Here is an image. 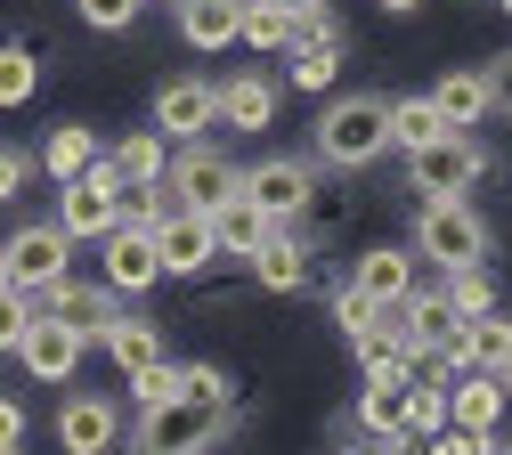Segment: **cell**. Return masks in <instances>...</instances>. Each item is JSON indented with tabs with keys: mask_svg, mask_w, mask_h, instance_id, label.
I'll use <instances>...</instances> for the list:
<instances>
[{
	"mask_svg": "<svg viewBox=\"0 0 512 455\" xmlns=\"http://www.w3.org/2000/svg\"><path fill=\"white\" fill-rule=\"evenodd\" d=\"M391 155V98H374V90H350L334 98L326 114H317V163H334V171H366Z\"/></svg>",
	"mask_w": 512,
	"mask_h": 455,
	"instance_id": "obj_1",
	"label": "cell"
},
{
	"mask_svg": "<svg viewBox=\"0 0 512 455\" xmlns=\"http://www.w3.org/2000/svg\"><path fill=\"white\" fill-rule=\"evenodd\" d=\"M407 179H415V195H423V204L472 195V187L488 179V147L472 139V130H439L431 147H415V155H407Z\"/></svg>",
	"mask_w": 512,
	"mask_h": 455,
	"instance_id": "obj_2",
	"label": "cell"
},
{
	"mask_svg": "<svg viewBox=\"0 0 512 455\" xmlns=\"http://www.w3.org/2000/svg\"><path fill=\"white\" fill-rule=\"evenodd\" d=\"M415 260H439V269L488 260V220H480V204H472V195L423 204V220H415Z\"/></svg>",
	"mask_w": 512,
	"mask_h": 455,
	"instance_id": "obj_3",
	"label": "cell"
},
{
	"mask_svg": "<svg viewBox=\"0 0 512 455\" xmlns=\"http://www.w3.org/2000/svg\"><path fill=\"white\" fill-rule=\"evenodd\" d=\"M0 269H9L17 293H41V285H57V277L74 269V236L57 228V220H17V236L0 244Z\"/></svg>",
	"mask_w": 512,
	"mask_h": 455,
	"instance_id": "obj_4",
	"label": "cell"
},
{
	"mask_svg": "<svg viewBox=\"0 0 512 455\" xmlns=\"http://www.w3.org/2000/svg\"><path fill=\"white\" fill-rule=\"evenodd\" d=\"M236 179H244V171H236L212 139H187V147L171 155V171H163V187H171V204H179V212H212V204H228Z\"/></svg>",
	"mask_w": 512,
	"mask_h": 455,
	"instance_id": "obj_5",
	"label": "cell"
},
{
	"mask_svg": "<svg viewBox=\"0 0 512 455\" xmlns=\"http://www.w3.org/2000/svg\"><path fill=\"white\" fill-rule=\"evenodd\" d=\"M220 431H228V407H204V399H171V407L139 415V455H204Z\"/></svg>",
	"mask_w": 512,
	"mask_h": 455,
	"instance_id": "obj_6",
	"label": "cell"
},
{
	"mask_svg": "<svg viewBox=\"0 0 512 455\" xmlns=\"http://www.w3.org/2000/svg\"><path fill=\"white\" fill-rule=\"evenodd\" d=\"M98 260H106V285L114 293H155L163 285V260H155V228H131V220H114L106 236H98Z\"/></svg>",
	"mask_w": 512,
	"mask_h": 455,
	"instance_id": "obj_7",
	"label": "cell"
},
{
	"mask_svg": "<svg viewBox=\"0 0 512 455\" xmlns=\"http://www.w3.org/2000/svg\"><path fill=\"white\" fill-rule=\"evenodd\" d=\"M155 130L163 139H212L220 130V82H196V74H179V82H163L155 90Z\"/></svg>",
	"mask_w": 512,
	"mask_h": 455,
	"instance_id": "obj_8",
	"label": "cell"
},
{
	"mask_svg": "<svg viewBox=\"0 0 512 455\" xmlns=\"http://www.w3.org/2000/svg\"><path fill=\"white\" fill-rule=\"evenodd\" d=\"M114 301H122V293H114L106 277H98V285H82L74 269L57 277V285H41V293H33V309H41V317H66V325H74L82 342H98L106 325H114Z\"/></svg>",
	"mask_w": 512,
	"mask_h": 455,
	"instance_id": "obj_9",
	"label": "cell"
},
{
	"mask_svg": "<svg viewBox=\"0 0 512 455\" xmlns=\"http://www.w3.org/2000/svg\"><path fill=\"white\" fill-rule=\"evenodd\" d=\"M236 195H252L269 220H301V212H309V195H317V179H309V163L269 155V163H252V171L236 179Z\"/></svg>",
	"mask_w": 512,
	"mask_h": 455,
	"instance_id": "obj_10",
	"label": "cell"
},
{
	"mask_svg": "<svg viewBox=\"0 0 512 455\" xmlns=\"http://www.w3.org/2000/svg\"><path fill=\"white\" fill-rule=\"evenodd\" d=\"M17 366H25L33 382H74V374H82V334H74L66 317H41V309H33L25 342H17Z\"/></svg>",
	"mask_w": 512,
	"mask_h": 455,
	"instance_id": "obj_11",
	"label": "cell"
},
{
	"mask_svg": "<svg viewBox=\"0 0 512 455\" xmlns=\"http://www.w3.org/2000/svg\"><path fill=\"white\" fill-rule=\"evenodd\" d=\"M155 260H163V277H196V269H212L220 260V244H212V212H163V228H155Z\"/></svg>",
	"mask_w": 512,
	"mask_h": 455,
	"instance_id": "obj_12",
	"label": "cell"
},
{
	"mask_svg": "<svg viewBox=\"0 0 512 455\" xmlns=\"http://www.w3.org/2000/svg\"><path fill=\"white\" fill-rule=\"evenodd\" d=\"M391 325H399V342H407V358H423V350H447L464 334V317L447 309V293L439 285H415L399 309H391Z\"/></svg>",
	"mask_w": 512,
	"mask_h": 455,
	"instance_id": "obj_13",
	"label": "cell"
},
{
	"mask_svg": "<svg viewBox=\"0 0 512 455\" xmlns=\"http://www.w3.org/2000/svg\"><path fill=\"white\" fill-rule=\"evenodd\" d=\"M407 366H374L358 382V431L366 439H407Z\"/></svg>",
	"mask_w": 512,
	"mask_h": 455,
	"instance_id": "obj_14",
	"label": "cell"
},
{
	"mask_svg": "<svg viewBox=\"0 0 512 455\" xmlns=\"http://www.w3.org/2000/svg\"><path fill=\"white\" fill-rule=\"evenodd\" d=\"M57 439H66V455H114V439H122L114 399H98V390H74V399L57 407Z\"/></svg>",
	"mask_w": 512,
	"mask_h": 455,
	"instance_id": "obj_15",
	"label": "cell"
},
{
	"mask_svg": "<svg viewBox=\"0 0 512 455\" xmlns=\"http://www.w3.org/2000/svg\"><path fill=\"white\" fill-rule=\"evenodd\" d=\"M431 106H439L447 130H480V114H496V98H488V65H447V74L431 82Z\"/></svg>",
	"mask_w": 512,
	"mask_h": 455,
	"instance_id": "obj_16",
	"label": "cell"
},
{
	"mask_svg": "<svg viewBox=\"0 0 512 455\" xmlns=\"http://www.w3.org/2000/svg\"><path fill=\"white\" fill-rule=\"evenodd\" d=\"M350 293H366L374 309H399V301L415 293V260H407L399 244H374L358 269H350Z\"/></svg>",
	"mask_w": 512,
	"mask_h": 455,
	"instance_id": "obj_17",
	"label": "cell"
},
{
	"mask_svg": "<svg viewBox=\"0 0 512 455\" xmlns=\"http://www.w3.org/2000/svg\"><path fill=\"white\" fill-rule=\"evenodd\" d=\"M447 350H456V366H464V374H504V366H512V317H504V309L472 317Z\"/></svg>",
	"mask_w": 512,
	"mask_h": 455,
	"instance_id": "obj_18",
	"label": "cell"
},
{
	"mask_svg": "<svg viewBox=\"0 0 512 455\" xmlns=\"http://www.w3.org/2000/svg\"><path fill=\"white\" fill-rule=\"evenodd\" d=\"M269 228H285V220H269L261 204H252V195H228V204H212V244L220 252H236V260H252L269 244Z\"/></svg>",
	"mask_w": 512,
	"mask_h": 455,
	"instance_id": "obj_19",
	"label": "cell"
},
{
	"mask_svg": "<svg viewBox=\"0 0 512 455\" xmlns=\"http://www.w3.org/2000/svg\"><path fill=\"white\" fill-rule=\"evenodd\" d=\"M504 415V374H456L447 382V423L456 431H496Z\"/></svg>",
	"mask_w": 512,
	"mask_h": 455,
	"instance_id": "obj_20",
	"label": "cell"
},
{
	"mask_svg": "<svg viewBox=\"0 0 512 455\" xmlns=\"http://www.w3.org/2000/svg\"><path fill=\"white\" fill-rule=\"evenodd\" d=\"M220 122L228 130H269L277 122V82L269 74H228L220 82Z\"/></svg>",
	"mask_w": 512,
	"mask_h": 455,
	"instance_id": "obj_21",
	"label": "cell"
},
{
	"mask_svg": "<svg viewBox=\"0 0 512 455\" xmlns=\"http://www.w3.org/2000/svg\"><path fill=\"white\" fill-rule=\"evenodd\" d=\"M252 277H261L269 293H301V285H309V244H301L293 228H269V244L252 252Z\"/></svg>",
	"mask_w": 512,
	"mask_h": 455,
	"instance_id": "obj_22",
	"label": "cell"
},
{
	"mask_svg": "<svg viewBox=\"0 0 512 455\" xmlns=\"http://www.w3.org/2000/svg\"><path fill=\"white\" fill-rule=\"evenodd\" d=\"M98 342H106V358H114L122 374H139V366L163 358V325H155V317H131V309H114V325H106Z\"/></svg>",
	"mask_w": 512,
	"mask_h": 455,
	"instance_id": "obj_23",
	"label": "cell"
},
{
	"mask_svg": "<svg viewBox=\"0 0 512 455\" xmlns=\"http://www.w3.org/2000/svg\"><path fill=\"white\" fill-rule=\"evenodd\" d=\"M244 25V0H179V33L187 49H228Z\"/></svg>",
	"mask_w": 512,
	"mask_h": 455,
	"instance_id": "obj_24",
	"label": "cell"
},
{
	"mask_svg": "<svg viewBox=\"0 0 512 455\" xmlns=\"http://www.w3.org/2000/svg\"><path fill=\"white\" fill-rule=\"evenodd\" d=\"M244 49H261V57H285L301 41V17L293 9H269V0H244V25H236Z\"/></svg>",
	"mask_w": 512,
	"mask_h": 455,
	"instance_id": "obj_25",
	"label": "cell"
},
{
	"mask_svg": "<svg viewBox=\"0 0 512 455\" xmlns=\"http://www.w3.org/2000/svg\"><path fill=\"white\" fill-rule=\"evenodd\" d=\"M98 163V130H82V122H57L49 130V147H41V171L57 179V187H66V179H82Z\"/></svg>",
	"mask_w": 512,
	"mask_h": 455,
	"instance_id": "obj_26",
	"label": "cell"
},
{
	"mask_svg": "<svg viewBox=\"0 0 512 455\" xmlns=\"http://www.w3.org/2000/svg\"><path fill=\"white\" fill-rule=\"evenodd\" d=\"M106 163L122 171V187H147V179H163V171H171V139H163V130H131V139H122Z\"/></svg>",
	"mask_w": 512,
	"mask_h": 455,
	"instance_id": "obj_27",
	"label": "cell"
},
{
	"mask_svg": "<svg viewBox=\"0 0 512 455\" xmlns=\"http://www.w3.org/2000/svg\"><path fill=\"white\" fill-rule=\"evenodd\" d=\"M334 74H342V41H293L285 49V82L293 90H334Z\"/></svg>",
	"mask_w": 512,
	"mask_h": 455,
	"instance_id": "obj_28",
	"label": "cell"
},
{
	"mask_svg": "<svg viewBox=\"0 0 512 455\" xmlns=\"http://www.w3.org/2000/svg\"><path fill=\"white\" fill-rule=\"evenodd\" d=\"M439 293H447V309H456L464 325L496 309V277H488V260H464V269H447V285H439Z\"/></svg>",
	"mask_w": 512,
	"mask_h": 455,
	"instance_id": "obj_29",
	"label": "cell"
},
{
	"mask_svg": "<svg viewBox=\"0 0 512 455\" xmlns=\"http://www.w3.org/2000/svg\"><path fill=\"white\" fill-rule=\"evenodd\" d=\"M439 130H447V122H439V106H431V98H391V147H407V155H415V147H431V139H439Z\"/></svg>",
	"mask_w": 512,
	"mask_h": 455,
	"instance_id": "obj_30",
	"label": "cell"
},
{
	"mask_svg": "<svg viewBox=\"0 0 512 455\" xmlns=\"http://www.w3.org/2000/svg\"><path fill=\"white\" fill-rule=\"evenodd\" d=\"M33 90H41V65H33V49L0 41V106H25Z\"/></svg>",
	"mask_w": 512,
	"mask_h": 455,
	"instance_id": "obj_31",
	"label": "cell"
},
{
	"mask_svg": "<svg viewBox=\"0 0 512 455\" xmlns=\"http://www.w3.org/2000/svg\"><path fill=\"white\" fill-rule=\"evenodd\" d=\"M431 431H447V390L407 382V439H431Z\"/></svg>",
	"mask_w": 512,
	"mask_h": 455,
	"instance_id": "obj_32",
	"label": "cell"
},
{
	"mask_svg": "<svg viewBox=\"0 0 512 455\" xmlns=\"http://www.w3.org/2000/svg\"><path fill=\"white\" fill-rule=\"evenodd\" d=\"M131 399H139V415L171 407V399H179V366H163V358H155V366H139V374H131Z\"/></svg>",
	"mask_w": 512,
	"mask_h": 455,
	"instance_id": "obj_33",
	"label": "cell"
},
{
	"mask_svg": "<svg viewBox=\"0 0 512 455\" xmlns=\"http://www.w3.org/2000/svg\"><path fill=\"white\" fill-rule=\"evenodd\" d=\"M163 212H171V187H163V179L122 187V220H131V228H163Z\"/></svg>",
	"mask_w": 512,
	"mask_h": 455,
	"instance_id": "obj_34",
	"label": "cell"
},
{
	"mask_svg": "<svg viewBox=\"0 0 512 455\" xmlns=\"http://www.w3.org/2000/svg\"><path fill=\"white\" fill-rule=\"evenodd\" d=\"M25 325H33V293H17V285H0V358H17V342H25Z\"/></svg>",
	"mask_w": 512,
	"mask_h": 455,
	"instance_id": "obj_35",
	"label": "cell"
},
{
	"mask_svg": "<svg viewBox=\"0 0 512 455\" xmlns=\"http://www.w3.org/2000/svg\"><path fill=\"white\" fill-rule=\"evenodd\" d=\"M74 9H82V25H90V33H122V25H139L147 0H74Z\"/></svg>",
	"mask_w": 512,
	"mask_h": 455,
	"instance_id": "obj_36",
	"label": "cell"
},
{
	"mask_svg": "<svg viewBox=\"0 0 512 455\" xmlns=\"http://www.w3.org/2000/svg\"><path fill=\"white\" fill-rule=\"evenodd\" d=\"M179 399H204V407H228V374H220V366H204V358H196V366H179Z\"/></svg>",
	"mask_w": 512,
	"mask_h": 455,
	"instance_id": "obj_37",
	"label": "cell"
},
{
	"mask_svg": "<svg viewBox=\"0 0 512 455\" xmlns=\"http://www.w3.org/2000/svg\"><path fill=\"white\" fill-rule=\"evenodd\" d=\"M488 447H496V431H456V423L423 439V455H488Z\"/></svg>",
	"mask_w": 512,
	"mask_h": 455,
	"instance_id": "obj_38",
	"label": "cell"
},
{
	"mask_svg": "<svg viewBox=\"0 0 512 455\" xmlns=\"http://www.w3.org/2000/svg\"><path fill=\"white\" fill-rule=\"evenodd\" d=\"M374 317H382V309H374L366 293H350V285L334 293V325H342V334H366V325H374Z\"/></svg>",
	"mask_w": 512,
	"mask_h": 455,
	"instance_id": "obj_39",
	"label": "cell"
},
{
	"mask_svg": "<svg viewBox=\"0 0 512 455\" xmlns=\"http://www.w3.org/2000/svg\"><path fill=\"white\" fill-rule=\"evenodd\" d=\"M25 179H33V155H25V147H0V204H17Z\"/></svg>",
	"mask_w": 512,
	"mask_h": 455,
	"instance_id": "obj_40",
	"label": "cell"
},
{
	"mask_svg": "<svg viewBox=\"0 0 512 455\" xmlns=\"http://www.w3.org/2000/svg\"><path fill=\"white\" fill-rule=\"evenodd\" d=\"M488 98L512 114V49H504V57H488Z\"/></svg>",
	"mask_w": 512,
	"mask_h": 455,
	"instance_id": "obj_41",
	"label": "cell"
},
{
	"mask_svg": "<svg viewBox=\"0 0 512 455\" xmlns=\"http://www.w3.org/2000/svg\"><path fill=\"white\" fill-rule=\"evenodd\" d=\"M0 447H25V407L0 399Z\"/></svg>",
	"mask_w": 512,
	"mask_h": 455,
	"instance_id": "obj_42",
	"label": "cell"
},
{
	"mask_svg": "<svg viewBox=\"0 0 512 455\" xmlns=\"http://www.w3.org/2000/svg\"><path fill=\"white\" fill-rule=\"evenodd\" d=\"M366 455H423V439H374Z\"/></svg>",
	"mask_w": 512,
	"mask_h": 455,
	"instance_id": "obj_43",
	"label": "cell"
},
{
	"mask_svg": "<svg viewBox=\"0 0 512 455\" xmlns=\"http://www.w3.org/2000/svg\"><path fill=\"white\" fill-rule=\"evenodd\" d=\"M269 9H293L301 17V9H326V0H269Z\"/></svg>",
	"mask_w": 512,
	"mask_h": 455,
	"instance_id": "obj_44",
	"label": "cell"
},
{
	"mask_svg": "<svg viewBox=\"0 0 512 455\" xmlns=\"http://www.w3.org/2000/svg\"><path fill=\"white\" fill-rule=\"evenodd\" d=\"M382 9H391V17H415V9H423V0H382Z\"/></svg>",
	"mask_w": 512,
	"mask_h": 455,
	"instance_id": "obj_45",
	"label": "cell"
},
{
	"mask_svg": "<svg viewBox=\"0 0 512 455\" xmlns=\"http://www.w3.org/2000/svg\"><path fill=\"white\" fill-rule=\"evenodd\" d=\"M488 455H512V439H496V447H488Z\"/></svg>",
	"mask_w": 512,
	"mask_h": 455,
	"instance_id": "obj_46",
	"label": "cell"
},
{
	"mask_svg": "<svg viewBox=\"0 0 512 455\" xmlns=\"http://www.w3.org/2000/svg\"><path fill=\"white\" fill-rule=\"evenodd\" d=\"M504 399H512V366H504Z\"/></svg>",
	"mask_w": 512,
	"mask_h": 455,
	"instance_id": "obj_47",
	"label": "cell"
},
{
	"mask_svg": "<svg viewBox=\"0 0 512 455\" xmlns=\"http://www.w3.org/2000/svg\"><path fill=\"white\" fill-rule=\"evenodd\" d=\"M496 9H504V17H512V0H496Z\"/></svg>",
	"mask_w": 512,
	"mask_h": 455,
	"instance_id": "obj_48",
	"label": "cell"
},
{
	"mask_svg": "<svg viewBox=\"0 0 512 455\" xmlns=\"http://www.w3.org/2000/svg\"><path fill=\"white\" fill-rule=\"evenodd\" d=\"M0 455H25V447H0Z\"/></svg>",
	"mask_w": 512,
	"mask_h": 455,
	"instance_id": "obj_49",
	"label": "cell"
},
{
	"mask_svg": "<svg viewBox=\"0 0 512 455\" xmlns=\"http://www.w3.org/2000/svg\"><path fill=\"white\" fill-rule=\"evenodd\" d=\"M0 285H9V269H0Z\"/></svg>",
	"mask_w": 512,
	"mask_h": 455,
	"instance_id": "obj_50",
	"label": "cell"
}]
</instances>
